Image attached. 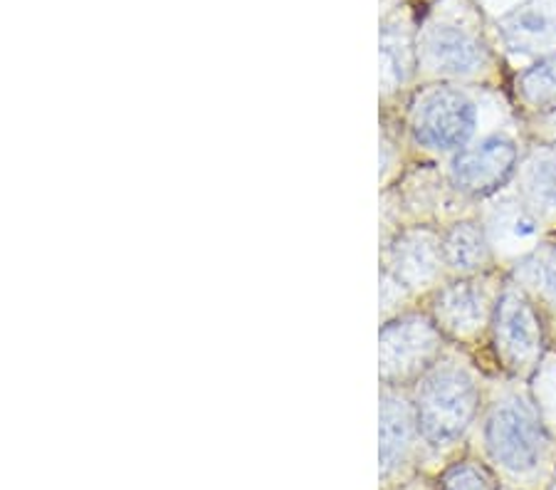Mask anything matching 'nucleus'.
<instances>
[{"label": "nucleus", "instance_id": "423d86ee", "mask_svg": "<svg viewBox=\"0 0 556 490\" xmlns=\"http://www.w3.org/2000/svg\"><path fill=\"white\" fill-rule=\"evenodd\" d=\"M445 350V335L428 312L410 310L389 317L379 335L381 387L410 389Z\"/></svg>", "mask_w": 556, "mask_h": 490}, {"label": "nucleus", "instance_id": "6e6552de", "mask_svg": "<svg viewBox=\"0 0 556 490\" xmlns=\"http://www.w3.org/2000/svg\"><path fill=\"white\" fill-rule=\"evenodd\" d=\"M502 280L505 275L492 280V273L480 278H447L441 288L430 292L428 315L433 317L447 342L475 344L490 335Z\"/></svg>", "mask_w": 556, "mask_h": 490}, {"label": "nucleus", "instance_id": "f257e3e1", "mask_svg": "<svg viewBox=\"0 0 556 490\" xmlns=\"http://www.w3.org/2000/svg\"><path fill=\"white\" fill-rule=\"evenodd\" d=\"M472 441L505 488L546 490L556 478V436L525 379L502 374L488 385Z\"/></svg>", "mask_w": 556, "mask_h": 490}, {"label": "nucleus", "instance_id": "f3484780", "mask_svg": "<svg viewBox=\"0 0 556 490\" xmlns=\"http://www.w3.org/2000/svg\"><path fill=\"white\" fill-rule=\"evenodd\" d=\"M515 97L527 112L544 117L556 112V52L529 62L515 75Z\"/></svg>", "mask_w": 556, "mask_h": 490}, {"label": "nucleus", "instance_id": "ddd939ff", "mask_svg": "<svg viewBox=\"0 0 556 490\" xmlns=\"http://www.w3.org/2000/svg\"><path fill=\"white\" fill-rule=\"evenodd\" d=\"M447 278H480L495 273L497 261L478 216H460L441 230Z\"/></svg>", "mask_w": 556, "mask_h": 490}, {"label": "nucleus", "instance_id": "9b49d317", "mask_svg": "<svg viewBox=\"0 0 556 490\" xmlns=\"http://www.w3.org/2000/svg\"><path fill=\"white\" fill-rule=\"evenodd\" d=\"M478 218L485 226L497 267L505 265L507 271L532 253L549 234L542 218L527 206L517 189H505L480 201Z\"/></svg>", "mask_w": 556, "mask_h": 490}, {"label": "nucleus", "instance_id": "9d476101", "mask_svg": "<svg viewBox=\"0 0 556 490\" xmlns=\"http://www.w3.org/2000/svg\"><path fill=\"white\" fill-rule=\"evenodd\" d=\"M381 271L396 278L410 296H430L441 288L447 280L441 228L428 223L399 228L383 246Z\"/></svg>", "mask_w": 556, "mask_h": 490}, {"label": "nucleus", "instance_id": "1a4fd4ad", "mask_svg": "<svg viewBox=\"0 0 556 490\" xmlns=\"http://www.w3.org/2000/svg\"><path fill=\"white\" fill-rule=\"evenodd\" d=\"M426 474V451L420 441L410 389L381 387L379 478L381 490H391L408 478Z\"/></svg>", "mask_w": 556, "mask_h": 490}, {"label": "nucleus", "instance_id": "0eeeda50", "mask_svg": "<svg viewBox=\"0 0 556 490\" xmlns=\"http://www.w3.org/2000/svg\"><path fill=\"white\" fill-rule=\"evenodd\" d=\"M522 147L507 131H490L447 159L445 178L463 201H485L509 189L522 162Z\"/></svg>", "mask_w": 556, "mask_h": 490}, {"label": "nucleus", "instance_id": "dca6fc26", "mask_svg": "<svg viewBox=\"0 0 556 490\" xmlns=\"http://www.w3.org/2000/svg\"><path fill=\"white\" fill-rule=\"evenodd\" d=\"M505 275L540 305L544 315L556 319V230L546 234L542 243Z\"/></svg>", "mask_w": 556, "mask_h": 490}, {"label": "nucleus", "instance_id": "2eb2a0df", "mask_svg": "<svg viewBox=\"0 0 556 490\" xmlns=\"http://www.w3.org/2000/svg\"><path fill=\"white\" fill-rule=\"evenodd\" d=\"M515 189L542 218L546 230H556V137L534 141L522 154Z\"/></svg>", "mask_w": 556, "mask_h": 490}, {"label": "nucleus", "instance_id": "a211bd4d", "mask_svg": "<svg viewBox=\"0 0 556 490\" xmlns=\"http://www.w3.org/2000/svg\"><path fill=\"white\" fill-rule=\"evenodd\" d=\"M435 490H502V480L497 478L485 461L475 451H465L433 476Z\"/></svg>", "mask_w": 556, "mask_h": 490}, {"label": "nucleus", "instance_id": "20e7f679", "mask_svg": "<svg viewBox=\"0 0 556 490\" xmlns=\"http://www.w3.org/2000/svg\"><path fill=\"white\" fill-rule=\"evenodd\" d=\"M497 102H488V87L428 83L416 89L406 110V134L420 154L451 159L490 131L485 112Z\"/></svg>", "mask_w": 556, "mask_h": 490}, {"label": "nucleus", "instance_id": "6ab92c4d", "mask_svg": "<svg viewBox=\"0 0 556 490\" xmlns=\"http://www.w3.org/2000/svg\"><path fill=\"white\" fill-rule=\"evenodd\" d=\"M529 391L540 406L546 426L556 436V352L549 350L540 362V367L534 369L532 377L527 379Z\"/></svg>", "mask_w": 556, "mask_h": 490}, {"label": "nucleus", "instance_id": "4468645a", "mask_svg": "<svg viewBox=\"0 0 556 490\" xmlns=\"http://www.w3.org/2000/svg\"><path fill=\"white\" fill-rule=\"evenodd\" d=\"M414 17L401 8L383 17L381 23V95L391 97L410 85L418 75Z\"/></svg>", "mask_w": 556, "mask_h": 490}, {"label": "nucleus", "instance_id": "7ed1b4c3", "mask_svg": "<svg viewBox=\"0 0 556 490\" xmlns=\"http://www.w3.org/2000/svg\"><path fill=\"white\" fill-rule=\"evenodd\" d=\"M418 75L428 83L482 85L495 75L497 52L470 0H441L416 35Z\"/></svg>", "mask_w": 556, "mask_h": 490}, {"label": "nucleus", "instance_id": "f8f14e48", "mask_svg": "<svg viewBox=\"0 0 556 490\" xmlns=\"http://www.w3.org/2000/svg\"><path fill=\"white\" fill-rule=\"evenodd\" d=\"M495 33L509 55L546 58L556 52V0H519L497 15Z\"/></svg>", "mask_w": 556, "mask_h": 490}, {"label": "nucleus", "instance_id": "4be33fe9", "mask_svg": "<svg viewBox=\"0 0 556 490\" xmlns=\"http://www.w3.org/2000/svg\"><path fill=\"white\" fill-rule=\"evenodd\" d=\"M502 490H515V488H502Z\"/></svg>", "mask_w": 556, "mask_h": 490}, {"label": "nucleus", "instance_id": "f03ea898", "mask_svg": "<svg viewBox=\"0 0 556 490\" xmlns=\"http://www.w3.org/2000/svg\"><path fill=\"white\" fill-rule=\"evenodd\" d=\"M485 381L460 344L447 347L410 387L416 422L426 451V474L435 476L447 461L470 449L485 404Z\"/></svg>", "mask_w": 556, "mask_h": 490}, {"label": "nucleus", "instance_id": "412c9836", "mask_svg": "<svg viewBox=\"0 0 556 490\" xmlns=\"http://www.w3.org/2000/svg\"><path fill=\"white\" fill-rule=\"evenodd\" d=\"M546 490H556V478L552 480V483H549V488H546Z\"/></svg>", "mask_w": 556, "mask_h": 490}, {"label": "nucleus", "instance_id": "39448f33", "mask_svg": "<svg viewBox=\"0 0 556 490\" xmlns=\"http://www.w3.org/2000/svg\"><path fill=\"white\" fill-rule=\"evenodd\" d=\"M490 342L502 374L525 381L532 377L544 354L549 352L544 312L507 275L500 285L495 312H492Z\"/></svg>", "mask_w": 556, "mask_h": 490}, {"label": "nucleus", "instance_id": "aec40b11", "mask_svg": "<svg viewBox=\"0 0 556 490\" xmlns=\"http://www.w3.org/2000/svg\"><path fill=\"white\" fill-rule=\"evenodd\" d=\"M391 490H435V480L430 474H418L414 478H408L406 483H401Z\"/></svg>", "mask_w": 556, "mask_h": 490}]
</instances>
